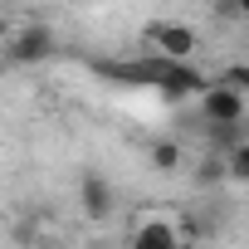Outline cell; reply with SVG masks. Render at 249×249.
<instances>
[{
  "instance_id": "1",
  "label": "cell",
  "mask_w": 249,
  "mask_h": 249,
  "mask_svg": "<svg viewBox=\"0 0 249 249\" xmlns=\"http://www.w3.org/2000/svg\"><path fill=\"white\" fill-rule=\"evenodd\" d=\"M142 78L161 93V98H171V103H186V98H200L205 93V73L196 69V64H166V59H147V69H142Z\"/></svg>"
},
{
  "instance_id": "2",
  "label": "cell",
  "mask_w": 249,
  "mask_h": 249,
  "mask_svg": "<svg viewBox=\"0 0 249 249\" xmlns=\"http://www.w3.org/2000/svg\"><path fill=\"white\" fill-rule=\"evenodd\" d=\"M200 107V122L205 127H244L249 117V93L230 88V83H205V93L196 98Z\"/></svg>"
},
{
  "instance_id": "3",
  "label": "cell",
  "mask_w": 249,
  "mask_h": 249,
  "mask_svg": "<svg viewBox=\"0 0 249 249\" xmlns=\"http://www.w3.org/2000/svg\"><path fill=\"white\" fill-rule=\"evenodd\" d=\"M54 54H59V35H54L49 25H39V20L20 25V30L10 35V44H5V59H10L15 69H35V64H49Z\"/></svg>"
},
{
  "instance_id": "4",
  "label": "cell",
  "mask_w": 249,
  "mask_h": 249,
  "mask_svg": "<svg viewBox=\"0 0 249 249\" xmlns=\"http://www.w3.org/2000/svg\"><path fill=\"white\" fill-rule=\"evenodd\" d=\"M147 39H152L157 59H166V64H191L196 49H200V35L186 20H152L147 25Z\"/></svg>"
},
{
  "instance_id": "5",
  "label": "cell",
  "mask_w": 249,
  "mask_h": 249,
  "mask_svg": "<svg viewBox=\"0 0 249 249\" xmlns=\"http://www.w3.org/2000/svg\"><path fill=\"white\" fill-rule=\"evenodd\" d=\"M78 210L93 220V225H107L117 215V186L103 176V171H83L78 181Z\"/></svg>"
},
{
  "instance_id": "6",
  "label": "cell",
  "mask_w": 249,
  "mask_h": 249,
  "mask_svg": "<svg viewBox=\"0 0 249 249\" xmlns=\"http://www.w3.org/2000/svg\"><path fill=\"white\" fill-rule=\"evenodd\" d=\"M181 244V225L171 215H142L127 234V249H176Z\"/></svg>"
},
{
  "instance_id": "7",
  "label": "cell",
  "mask_w": 249,
  "mask_h": 249,
  "mask_svg": "<svg viewBox=\"0 0 249 249\" xmlns=\"http://www.w3.org/2000/svg\"><path fill=\"white\" fill-rule=\"evenodd\" d=\"M220 181H230V186H244L249 181V142H239V147H230L220 157Z\"/></svg>"
},
{
  "instance_id": "8",
  "label": "cell",
  "mask_w": 249,
  "mask_h": 249,
  "mask_svg": "<svg viewBox=\"0 0 249 249\" xmlns=\"http://www.w3.org/2000/svg\"><path fill=\"white\" fill-rule=\"evenodd\" d=\"M152 166L157 171H181V161H186V152H181V142H152Z\"/></svg>"
},
{
  "instance_id": "9",
  "label": "cell",
  "mask_w": 249,
  "mask_h": 249,
  "mask_svg": "<svg viewBox=\"0 0 249 249\" xmlns=\"http://www.w3.org/2000/svg\"><path fill=\"white\" fill-rule=\"evenodd\" d=\"M220 83H230V88H239V93H249V69H244V64H230Z\"/></svg>"
},
{
  "instance_id": "10",
  "label": "cell",
  "mask_w": 249,
  "mask_h": 249,
  "mask_svg": "<svg viewBox=\"0 0 249 249\" xmlns=\"http://www.w3.org/2000/svg\"><path fill=\"white\" fill-rule=\"evenodd\" d=\"M176 249H200V244H191V239H181V244H176Z\"/></svg>"
}]
</instances>
